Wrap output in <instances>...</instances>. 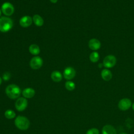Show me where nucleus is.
<instances>
[{
    "mask_svg": "<svg viewBox=\"0 0 134 134\" xmlns=\"http://www.w3.org/2000/svg\"><path fill=\"white\" fill-rule=\"evenodd\" d=\"M51 79L55 82H59L62 79V74L58 71H54L51 74Z\"/></svg>",
    "mask_w": 134,
    "mask_h": 134,
    "instance_id": "obj_15",
    "label": "nucleus"
},
{
    "mask_svg": "<svg viewBox=\"0 0 134 134\" xmlns=\"http://www.w3.org/2000/svg\"><path fill=\"white\" fill-rule=\"evenodd\" d=\"M65 87L66 90L68 91H71L75 89V83L71 81H68L65 83Z\"/></svg>",
    "mask_w": 134,
    "mask_h": 134,
    "instance_id": "obj_20",
    "label": "nucleus"
},
{
    "mask_svg": "<svg viewBox=\"0 0 134 134\" xmlns=\"http://www.w3.org/2000/svg\"><path fill=\"white\" fill-rule=\"evenodd\" d=\"M28 101L27 99L24 97H19L15 102V108L19 111H21L24 110L27 107Z\"/></svg>",
    "mask_w": 134,
    "mask_h": 134,
    "instance_id": "obj_4",
    "label": "nucleus"
},
{
    "mask_svg": "<svg viewBox=\"0 0 134 134\" xmlns=\"http://www.w3.org/2000/svg\"><path fill=\"white\" fill-rule=\"evenodd\" d=\"M4 115H5V117L9 119H13L16 116V114H15V111L11 109L6 110L4 113Z\"/></svg>",
    "mask_w": 134,
    "mask_h": 134,
    "instance_id": "obj_19",
    "label": "nucleus"
},
{
    "mask_svg": "<svg viewBox=\"0 0 134 134\" xmlns=\"http://www.w3.org/2000/svg\"><path fill=\"white\" fill-rule=\"evenodd\" d=\"M132 103L131 100L128 98H124L121 99L118 104L119 109L122 111L128 110L131 106Z\"/></svg>",
    "mask_w": 134,
    "mask_h": 134,
    "instance_id": "obj_7",
    "label": "nucleus"
},
{
    "mask_svg": "<svg viewBox=\"0 0 134 134\" xmlns=\"http://www.w3.org/2000/svg\"><path fill=\"white\" fill-rule=\"evenodd\" d=\"M15 125L19 129L26 130L29 127L30 121L26 117L18 116L15 118Z\"/></svg>",
    "mask_w": 134,
    "mask_h": 134,
    "instance_id": "obj_2",
    "label": "nucleus"
},
{
    "mask_svg": "<svg viewBox=\"0 0 134 134\" xmlns=\"http://www.w3.org/2000/svg\"><path fill=\"white\" fill-rule=\"evenodd\" d=\"M35 94V91L31 87H27L25 88L22 92V95L24 97L26 98H30L34 96Z\"/></svg>",
    "mask_w": 134,
    "mask_h": 134,
    "instance_id": "obj_13",
    "label": "nucleus"
},
{
    "mask_svg": "<svg viewBox=\"0 0 134 134\" xmlns=\"http://www.w3.org/2000/svg\"><path fill=\"white\" fill-rule=\"evenodd\" d=\"M32 21H34V24L37 26H38V27L42 26L44 23L43 18L38 14H36L34 15L32 17Z\"/></svg>",
    "mask_w": 134,
    "mask_h": 134,
    "instance_id": "obj_16",
    "label": "nucleus"
},
{
    "mask_svg": "<svg viewBox=\"0 0 134 134\" xmlns=\"http://www.w3.org/2000/svg\"><path fill=\"white\" fill-rule=\"evenodd\" d=\"M2 78L0 77V85H1V83H2Z\"/></svg>",
    "mask_w": 134,
    "mask_h": 134,
    "instance_id": "obj_25",
    "label": "nucleus"
},
{
    "mask_svg": "<svg viewBox=\"0 0 134 134\" xmlns=\"http://www.w3.org/2000/svg\"><path fill=\"white\" fill-rule=\"evenodd\" d=\"M102 134H117V131L115 127L111 125H106L102 129Z\"/></svg>",
    "mask_w": 134,
    "mask_h": 134,
    "instance_id": "obj_12",
    "label": "nucleus"
},
{
    "mask_svg": "<svg viewBox=\"0 0 134 134\" xmlns=\"http://www.w3.org/2000/svg\"><path fill=\"white\" fill-rule=\"evenodd\" d=\"M32 23V18L29 16H24L19 20L20 25L24 28L29 27Z\"/></svg>",
    "mask_w": 134,
    "mask_h": 134,
    "instance_id": "obj_10",
    "label": "nucleus"
},
{
    "mask_svg": "<svg viewBox=\"0 0 134 134\" xmlns=\"http://www.w3.org/2000/svg\"><path fill=\"white\" fill-rule=\"evenodd\" d=\"M10 74L8 72H5L4 73L3 76V79L5 80V81H7L10 78Z\"/></svg>",
    "mask_w": 134,
    "mask_h": 134,
    "instance_id": "obj_22",
    "label": "nucleus"
},
{
    "mask_svg": "<svg viewBox=\"0 0 134 134\" xmlns=\"http://www.w3.org/2000/svg\"><path fill=\"white\" fill-rule=\"evenodd\" d=\"M29 64L30 67L34 70L39 69L43 64V60L39 56L34 57L30 60Z\"/></svg>",
    "mask_w": 134,
    "mask_h": 134,
    "instance_id": "obj_6",
    "label": "nucleus"
},
{
    "mask_svg": "<svg viewBox=\"0 0 134 134\" xmlns=\"http://www.w3.org/2000/svg\"><path fill=\"white\" fill-rule=\"evenodd\" d=\"M1 13H2V10L0 9V16H1Z\"/></svg>",
    "mask_w": 134,
    "mask_h": 134,
    "instance_id": "obj_27",
    "label": "nucleus"
},
{
    "mask_svg": "<svg viewBox=\"0 0 134 134\" xmlns=\"http://www.w3.org/2000/svg\"><path fill=\"white\" fill-rule=\"evenodd\" d=\"M131 107H132V108L133 110H134V103H132V105H131Z\"/></svg>",
    "mask_w": 134,
    "mask_h": 134,
    "instance_id": "obj_24",
    "label": "nucleus"
},
{
    "mask_svg": "<svg viewBox=\"0 0 134 134\" xmlns=\"http://www.w3.org/2000/svg\"><path fill=\"white\" fill-rule=\"evenodd\" d=\"M99 59V55L98 52L96 51H94L92 52L90 55V61L92 62L95 63L98 61Z\"/></svg>",
    "mask_w": 134,
    "mask_h": 134,
    "instance_id": "obj_18",
    "label": "nucleus"
},
{
    "mask_svg": "<svg viewBox=\"0 0 134 134\" xmlns=\"http://www.w3.org/2000/svg\"><path fill=\"white\" fill-rule=\"evenodd\" d=\"M101 46L100 42L97 39L93 38L88 41V47L92 50H97Z\"/></svg>",
    "mask_w": 134,
    "mask_h": 134,
    "instance_id": "obj_11",
    "label": "nucleus"
},
{
    "mask_svg": "<svg viewBox=\"0 0 134 134\" xmlns=\"http://www.w3.org/2000/svg\"><path fill=\"white\" fill-rule=\"evenodd\" d=\"M76 74V71L72 67L69 66L66 68L63 71V77L68 80H71L73 79Z\"/></svg>",
    "mask_w": 134,
    "mask_h": 134,
    "instance_id": "obj_9",
    "label": "nucleus"
},
{
    "mask_svg": "<svg viewBox=\"0 0 134 134\" xmlns=\"http://www.w3.org/2000/svg\"><path fill=\"white\" fill-rule=\"evenodd\" d=\"M1 10L5 15L10 16L14 12V7L11 3L9 2H5L2 5Z\"/></svg>",
    "mask_w": 134,
    "mask_h": 134,
    "instance_id": "obj_8",
    "label": "nucleus"
},
{
    "mask_svg": "<svg viewBox=\"0 0 134 134\" xmlns=\"http://www.w3.org/2000/svg\"><path fill=\"white\" fill-rule=\"evenodd\" d=\"M86 134H99V131L97 128H92L88 129Z\"/></svg>",
    "mask_w": 134,
    "mask_h": 134,
    "instance_id": "obj_21",
    "label": "nucleus"
},
{
    "mask_svg": "<svg viewBox=\"0 0 134 134\" xmlns=\"http://www.w3.org/2000/svg\"><path fill=\"white\" fill-rule=\"evenodd\" d=\"M100 74L102 79L105 81H110L113 77V74L111 71L107 69H103L101 71Z\"/></svg>",
    "mask_w": 134,
    "mask_h": 134,
    "instance_id": "obj_14",
    "label": "nucleus"
},
{
    "mask_svg": "<svg viewBox=\"0 0 134 134\" xmlns=\"http://www.w3.org/2000/svg\"><path fill=\"white\" fill-rule=\"evenodd\" d=\"M52 3H56L58 2V0H50Z\"/></svg>",
    "mask_w": 134,
    "mask_h": 134,
    "instance_id": "obj_23",
    "label": "nucleus"
},
{
    "mask_svg": "<svg viewBox=\"0 0 134 134\" xmlns=\"http://www.w3.org/2000/svg\"><path fill=\"white\" fill-rule=\"evenodd\" d=\"M29 52L32 55H37L40 52L39 47L36 44H32L29 47Z\"/></svg>",
    "mask_w": 134,
    "mask_h": 134,
    "instance_id": "obj_17",
    "label": "nucleus"
},
{
    "mask_svg": "<svg viewBox=\"0 0 134 134\" xmlns=\"http://www.w3.org/2000/svg\"><path fill=\"white\" fill-rule=\"evenodd\" d=\"M13 26V21L9 17L3 16L0 18V31L6 32L9 31Z\"/></svg>",
    "mask_w": 134,
    "mask_h": 134,
    "instance_id": "obj_3",
    "label": "nucleus"
},
{
    "mask_svg": "<svg viewBox=\"0 0 134 134\" xmlns=\"http://www.w3.org/2000/svg\"><path fill=\"white\" fill-rule=\"evenodd\" d=\"M21 92V91L20 87L14 84L8 85L5 89V93L7 96L13 99L18 98L20 95Z\"/></svg>",
    "mask_w": 134,
    "mask_h": 134,
    "instance_id": "obj_1",
    "label": "nucleus"
},
{
    "mask_svg": "<svg viewBox=\"0 0 134 134\" xmlns=\"http://www.w3.org/2000/svg\"><path fill=\"white\" fill-rule=\"evenodd\" d=\"M119 134H128L127 133H126V132H121V133H120Z\"/></svg>",
    "mask_w": 134,
    "mask_h": 134,
    "instance_id": "obj_26",
    "label": "nucleus"
},
{
    "mask_svg": "<svg viewBox=\"0 0 134 134\" xmlns=\"http://www.w3.org/2000/svg\"><path fill=\"white\" fill-rule=\"evenodd\" d=\"M116 63V58L113 55H108L105 57L103 60V64L106 68H111Z\"/></svg>",
    "mask_w": 134,
    "mask_h": 134,
    "instance_id": "obj_5",
    "label": "nucleus"
}]
</instances>
